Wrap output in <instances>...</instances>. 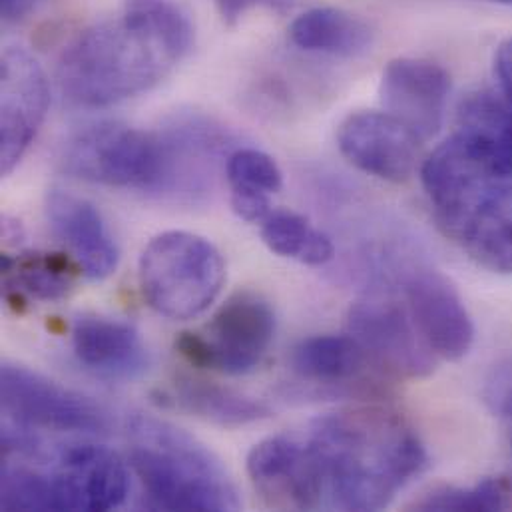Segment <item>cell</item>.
<instances>
[{
    "mask_svg": "<svg viewBox=\"0 0 512 512\" xmlns=\"http://www.w3.org/2000/svg\"><path fill=\"white\" fill-rule=\"evenodd\" d=\"M72 349L86 369L108 379H136L146 373L150 363L136 327L96 313L74 319Z\"/></svg>",
    "mask_w": 512,
    "mask_h": 512,
    "instance_id": "obj_17",
    "label": "cell"
},
{
    "mask_svg": "<svg viewBox=\"0 0 512 512\" xmlns=\"http://www.w3.org/2000/svg\"><path fill=\"white\" fill-rule=\"evenodd\" d=\"M495 76L499 92L512 106V36L503 40L495 52Z\"/></svg>",
    "mask_w": 512,
    "mask_h": 512,
    "instance_id": "obj_29",
    "label": "cell"
},
{
    "mask_svg": "<svg viewBox=\"0 0 512 512\" xmlns=\"http://www.w3.org/2000/svg\"><path fill=\"white\" fill-rule=\"evenodd\" d=\"M307 443L323 493L341 511H381L429 465L415 429L379 407L345 409L313 421Z\"/></svg>",
    "mask_w": 512,
    "mask_h": 512,
    "instance_id": "obj_2",
    "label": "cell"
},
{
    "mask_svg": "<svg viewBox=\"0 0 512 512\" xmlns=\"http://www.w3.org/2000/svg\"><path fill=\"white\" fill-rule=\"evenodd\" d=\"M192 44V22L176 4L130 2L124 16L86 28L64 50L58 82L72 104L106 108L160 84Z\"/></svg>",
    "mask_w": 512,
    "mask_h": 512,
    "instance_id": "obj_1",
    "label": "cell"
},
{
    "mask_svg": "<svg viewBox=\"0 0 512 512\" xmlns=\"http://www.w3.org/2000/svg\"><path fill=\"white\" fill-rule=\"evenodd\" d=\"M148 305L174 321H188L220 297L226 283L222 252L192 232H164L150 240L138 261Z\"/></svg>",
    "mask_w": 512,
    "mask_h": 512,
    "instance_id": "obj_4",
    "label": "cell"
},
{
    "mask_svg": "<svg viewBox=\"0 0 512 512\" xmlns=\"http://www.w3.org/2000/svg\"><path fill=\"white\" fill-rule=\"evenodd\" d=\"M38 2H42V0H0L2 16L6 20L24 18L28 12H32L36 8Z\"/></svg>",
    "mask_w": 512,
    "mask_h": 512,
    "instance_id": "obj_31",
    "label": "cell"
},
{
    "mask_svg": "<svg viewBox=\"0 0 512 512\" xmlns=\"http://www.w3.org/2000/svg\"><path fill=\"white\" fill-rule=\"evenodd\" d=\"M130 467L154 511L224 512L242 507L222 461L184 429L148 415L128 421Z\"/></svg>",
    "mask_w": 512,
    "mask_h": 512,
    "instance_id": "obj_3",
    "label": "cell"
},
{
    "mask_svg": "<svg viewBox=\"0 0 512 512\" xmlns=\"http://www.w3.org/2000/svg\"><path fill=\"white\" fill-rule=\"evenodd\" d=\"M461 136L501 178L512 180V106L497 90L467 94L457 110Z\"/></svg>",
    "mask_w": 512,
    "mask_h": 512,
    "instance_id": "obj_18",
    "label": "cell"
},
{
    "mask_svg": "<svg viewBox=\"0 0 512 512\" xmlns=\"http://www.w3.org/2000/svg\"><path fill=\"white\" fill-rule=\"evenodd\" d=\"M0 507L2 511H62L54 475H42L4 461Z\"/></svg>",
    "mask_w": 512,
    "mask_h": 512,
    "instance_id": "obj_24",
    "label": "cell"
},
{
    "mask_svg": "<svg viewBox=\"0 0 512 512\" xmlns=\"http://www.w3.org/2000/svg\"><path fill=\"white\" fill-rule=\"evenodd\" d=\"M226 178L232 190L273 196L283 188V174L277 162L256 148L234 150L226 160Z\"/></svg>",
    "mask_w": 512,
    "mask_h": 512,
    "instance_id": "obj_26",
    "label": "cell"
},
{
    "mask_svg": "<svg viewBox=\"0 0 512 512\" xmlns=\"http://www.w3.org/2000/svg\"><path fill=\"white\" fill-rule=\"evenodd\" d=\"M52 475L62 511H114L130 491L128 465L112 449L94 443L66 445Z\"/></svg>",
    "mask_w": 512,
    "mask_h": 512,
    "instance_id": "obj_15",
    "label": "cell"
},
{
    "mask_svg": "<svg viewBox=\"0 0 512 512\" xmlns=\"http://www.w3.org/2000/svg\"><path fill=\"white\" fill-rule=\"evenodd\" d=\"M0 397L2 413L20 427L88 435H102L112 427L102 405L18 363H2Z\"/></svg>",
    "mask_w": 512,
    "mask_h": 512,
    "instance_id": "obj_8",
    "label": "cell"
},
{
    "mask_svg": "<svg viewBox=\"0 0 512 512\" xmlns=\"http://www.w3.org/2000/svg\"><path fill=\"white\" fill-rule=\"evenodd\" d=\"M82 273L74 257L64 254H22L2 256L4 285L18 297L58 301L72 291L74 277Z\"/></svg>",
    "mask_w": 512,
    "mask_h": 512,
    "instance_id": "obj_22",
    "label": "cell"
},
{
    "mask_svg": "<svg viewBox=\"0 0 512 512\" xmlns=\"http://www.w3.org/2000/svg\"><path fill=\"white\" fill-rule=\"evenodd\" d=\"M421 138L387 112H355L337 130L343 158L385 182H407L419 164Z\"/></svg>",
    "mask_w": 512,
    "mask_h": 512,
    "instance_id": "obj_11",
    "label": "cell"
},
{
    "mask_svg": "<svg viewBox=\"0 0 512 512\" xmlns=\"http://www.w3.org/2000/svg\"><path fill=\"white\" fill-rule=\"evenodd\" d=\"M512 485L507 479H485L473 487H441L425 495L419 511H503L511 503Z\"/></svg>",
    "mask_w": 512,
    "mask_h": 512,
    "instance_id": "obj_25",
    "label": "cell"
},
{
    "mask_svg": "<svg viewBox=\"0 0 512 512\" xmlns=\"http://www.w3.org/2000/svg\"><path fill=\"white\" fill-rule=\"evenodd\" d=\"M218 6H220V12L224 16V20L228 24H234L242 12L250 6H256V4H269V6H275L279 2H285V0H216Z\"/></svg>",
    "mask_w": 512,
    "mask_h": 512,
    "instance_id": "obj_30",
    "label": "cell"
},
{
    "mask_svg": "<svg viewBox=\"0 0 512 512\" xmlns=\"http://www.w3.org/2000/svg\"><path fill=\"white\" fill-rule=\"evenodd\" d=\"M289 40L307 52L357 56L371 46L373 32L363 18L343 8L317 6L289 24Z\"/></svg>",
    "mask_w": 512,
    "mask_h": 512,
    "instance_id": "obj_20",
    "label": "cell"
},
{
    "mask_svg": "<svg viewBox=\"0 0 512 512\" xmlns=\"http://www.w3.org/2000/svg\"><path fill=\"white\" fill-rule=\"evenodd\" d=\"M433 214L445 236L479 265L512 273V180L481 176Z\"/></svg>",
    "mask_w": 512,
    "mask_h": 512,
    "instance_id": "obj_7",
    "label": "cell"
},
{
    "mask_svg": "<svg viewBox=\"0 0 512 512\" xmlns=\"http://www.w3.org/2000/svg\"><path fill=\"white\" fill-rule=\"evenodd\" d=\"M409 313L433 349L447 361L463 359L475 341L469 309L449 277L435 269H417L405 281Z\"/></svg>",
    "mask_w": 512,
    "mask_h": 512,
    "instance_id": "obj_14",
    "label": "cell"
},
{
    "mask_svg": "<svg viewBox=\"0 0 512 512\" xmlns=\"http://www.w3.org/2000/svg\"><path fill=\"white\" fill-rule=\"evenodd\" d=\"M248 475L271 507L315 511L323 505V479L315 455L305 441L275 435L250 451Z\"/></svg>",
    "mask_w": 512,
    "mask_h": 512,
    "instance_id": "obj_12",
    "label": "cell"
},
{
    "mask_svg": "<svg viewBox=\"0 0 512 512\" xmlns=\"http://www.w3.org/2000/svg\"><path fill=\"white\" fill-rule=\"evenodd\" d=\"M275 337V313L256 291H238L222 303L206 333L178 337L180 355L200 369L246 375L265 357Z\"/></svg>",
    "mask_w": 512,
    "mask_h": 512,
    "instance_id": "obj_6",
    "label": "cell"
},
{
    "mask_svg": "<svg viewBox=\"0 0 512 512\" xmlns=\"http://www.w3.org/2000/svg\"><path fill=\"white\" fill-rule=\"evenodd\" d=\"M347 333L367 359L403 379H423L435 371L437 355L419 333L411 313L395 301L367 297L351 305Z\"/></svg>",
    "mask_w": 512,
    "mask_h": 512,
    "instance_id": "obj_9",
    "label": "cell"
},
{
    "mask_svg": "<svg viewBox=\"0 0 512 512\" xmlns=\"http://www.w3.org/2000/svg\"><path fill=\"white\" fill-rule=\"evenodd\" d=\"M365 363V351L349 333L307 337L291 353L295 375L317 385H341L357 377Z\"/></svg>",
    "mask_w": 512,
    "mask_h": 512,
    "instance_id": "obj_21",
    "label": "cell"
},
{
    "mask_svg": "<svg viewBox=\"0 0 512 512\" xmlns=\"http://www.w3.org/2000/svg\"><path fill=\"white\" fill-rule=\"evenodd\" d=\"M50 104L48 80L22 46H6L0 60V170L8 176L40 130Z\"/></svg>",
    "mask_w": 512,
    "mask_h": 512,
    "instance_id": "obj_10",
    "label": "cell"
},
{
    "mask_svg": "<svg viewBox=\"0 0 512 512\" xmlns=\"http://www.w3.org/2000/svg\"><path fill=\"white\" fill-rule=\"evenodd\" d=\"M271 196L250 192V190H232L230 204L234 214L248 222V224H261L271 212Z\"/></svg>",
    "mask_w": 512,
    "mask_h": 512,
    "instance_id": "obj_27",
    "label": "cell"
},
{
    "mask_svg": "<svg viewBox=\"0 0 512 512\" xmlns=\"http://www.w3.org/2000/svg\"><path fill=\"white\" fill-rule=\"evenodd\" d=\"M259 226L263 244L277 256L315 267L329 263L335 256L331 238L291 210H271Z\"/></svg>",
    "mask_w": 512,
    "mask_h": 512,
    "instance_id": "obj_23",
    "label": "cell"
},
{
    "mask_svg": "<svg viewBox=\"0 0 512 512\" xmlns=\"http://www.w3.org/2000/svg\"><path fill=\"white\" fill-rule=\"evenodd\" d=\"M491 2H503V4H512V0H491Z\"/></svg>",
    "mask_w": 512,
    "mask_h": 512,
    "instance_id": "obj_32",
    "label": "cell"
},
{
    "mask_svg": "<svg viewBox=\"0 0 512 512\" xmlns=\"http://www.w3.org/2000/svg\"><path fill=\"white\" fill-rule=\"evenodd\" d=\"M491 403L495 413L501 417L503 429H505V437H507V445L511 451L512 457V377L507 375L501 379V383H497L495 393L491 395Z\"/></svg>",
    "mask_w": 512,
    "mask_h": 512,
    "instance_id": "obj_28",
    "label": "cell"
},
{
    "mask_svg": "<svg viewBox=\"0 0 512 512\" xmlns=\"http://www.w3.org/2000/svg\"><path fill=\"white\" fill-rule=\"evenodd\" d=\"M52 232L66 244L82 273L104 279L118 265V246L98 208L70 192L52 190L46 198Z\"/></svg>",
    "mask_w": 512,
    "mask_h": 512,
    "instance_id": "obj_16",
    "label": "cell"
},
{
    "mask_svg": "<svg viewBox=\"0 0 512 512\" xmlns=\"http://www.w3.org/2000/svg\"><path fill=\"white\" fill-rule=\"evenodd\" d=\"M449 92L451 76L443 66L429 60L395 58L381 74L383 112L403 122L423 142L441 130Z\"/></svg>",
    "mask_w": 512,
    "mask_h": 512,
    "instance_id": "obj_13",
    "label": "cell"
},
{
    "mask_svg": "<svg viewBox=\"0 0 512 512\" xmlns=\"http://www.w3.org/2000/svg\"><path fill=\"white\" fill-rule=\"evenodd\" d=\"M160 403L220 427H244L271 417V409L254 397L196 377H178L172 389L160 395Z\"/></svg>",
    "mask_w": 512,
    "mask_h": 512,
    "instance_id": "obj_19",
    "label": "cell"
},
{
    "mask_svg": "<svg viewBox=\"0 0 512 512\" xmlns=\"http://www.w3.org/2000/svg\"><path fill=\"white\" fill-rule=\"evenodd\" d=\"M64 170L80 180L158 190L172 176V138L118 122H100L78 132L64 148Z\"/></svg>",
    "mask_w": 512,
    "mask_h": 512,
    "instance_id": "obj_5",
    "label": "cell"
}]
</instances>
